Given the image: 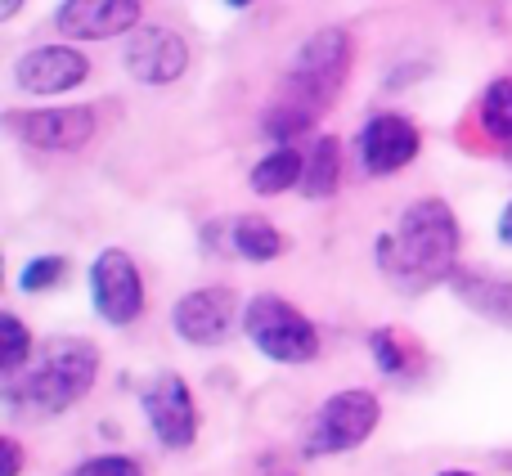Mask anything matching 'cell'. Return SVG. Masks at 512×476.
Wrapping results in <instances>:
<instances>
[{
    "instance_id": "6",
    "label": "cell",
    "mask_w": 512,
    "mask_h": 476,
    "mask_svg": "<svg viewBox=\"0 0 512 476\" xmlns=\"http://www.w3.org/2000/svg\"><path fill=\"white\" fill-rule=\"evenodd\" d=\"M90 297H95V310L108 319V324H131L144 310V279L135 270V261L122 252V247H108V252L95 256L90 265Z\"/></svg>"
},
{
    "instance_id": "17",
    "label": "cell",
    "mask_w": 512,
    "mask_h": 476,
    "mask_svg": "<svg viewBox=\"0 0 512 476\" xmlns=\"http://www.w3.org/2000/svg\"><path fill=\"white\" fill-rule=\"evenodd\" d=\"M230 252H239L243 261H274L283 252V234L265 216H239L230 221Z\"/></svg>"
},
{
    "instance_id": "22",
    "label": "cell",
    "mask_w": 512,
    "mask_h": 476,
    "mask_svg": "<svg viewBox=\"0 0 512 476\" xmlns=\"http://www.w3.org/2000/svg\"><path fill=\"white\" fill-rule=\"evenodd\" d=\"M72 476H144V468L135 459H122V454H104V459L81 463Z\"/></svg>"
},
{
    "instance_id": "2",
    "label": "cell",
    "mask_w": 512,
    "mask_h": 476,
    "mask_svg": "<svg viewBox=\"0 0 512 476\" xmlns=\"http://www.w3.org/2000/svg\"><path fill=\"white\" fill-rule=\"evenodd\" d=\"M99 373V351L86 337H54L41 346L36 364L23 378H9V405L23 409V414L50 418L72 409L90 387H95Z\"/></svg>"
},
{
    "instance_id": "13",
    "label": "cell",
    "mask_w": 512,
    "mask_h": 476,
    "mask_svg": "<svg viewBox=\"0 0 512 476\" xmlns=\"http://www.w3.org/2000/svg\"><path fill=\"white\" fill-rule=\"evenodd\" d=\"M144 414H149L153 432L167 450H185L198 436V405L189 396V387L180 378H158L149 391H144Z\"/></svg>"
},
{
    "instance_id": "3",
    "label": "cell",
    "mask_w": 512,
    "mask_h": 476,
    "mask_svg": "<svg viewBox=\"0 0 512 476\" xmlns=\"http://www.w3.org/2000/svg\"><path fill=\"white\" fill-rule=\"evenodd\" d=\"M346 72H351V32H346V27H319L297 50L288 77H283L279 99L319 122V117L333 108Z\"/></svg>"
},
{
    "instance_id": "27",
    "label": "cell",
    "mask_w": 512,
    "mask_h": 476,
    "mask_svg": "<svg viewBox=\"0 0 512 476\" xmlns=\"http://www.w3.org/2000/svg\"><path fill=\"white\" fill-rule=\"evenodd\" d=\"M441 476H472V472H441Z\"/></svg>"
},
{
    "instance_id": "21",
    "label": "cell",
    "mask_w": 512,
    "mask_h": 476,
    "mask_svg": "<svg viewBox=\"0 0 512 476\" xmlns=\"http://www.w3.org/2000/svg\"><path fill=\"white\" fill-rule=\"evenodd\" d=\"M63 270H68V261L63 256H41V261H32L23 270V292H45L54 288V283L63 279Z\"/></svg>"
},
{
    "instance_id": "26",
    "label": "cell",
    "mask_w": 512,
    "mask_h": 476,
    "mask_svg": "<svg viewBox=\"0 0 512 476\" xmlns=\"http://www.w3.org/2000/svg\"><path fill=\"white\" fill-rule=\"evenodd\" d=\"M230 5H234V9H243V5H252V0H230Z\"/></svg>"
},
{
    "instance_id": "4",
    "label": "cell",
    "mask_w": 512,
    "mask_h": 476,
    "mask_svg": "<svg viewBox=\"0 0 512 476\" xmlns=\"http://www.w3.org/2000/svg\"><path fill=\"white\" fill-rule=\"evenodd\" d=\"M243 328L256 351L270 355L274 364H306L319 355L315 324L283 297H252V306L243 310Z\"/></svg>"
},
{
    "instance_id": "11",
    "label": "cell",
    "mask_w": 512,
    "mask_h": 476,
    "mask_svg": "<svg viewBox=\"0 0 512 476\" xmlns=\"http://www.w3.org/2000/svg\"><path fill=\"white\" fill-rule=\"evenodd\" d=\"M418 158V126L400 113H378L360 131V162L369 176H396Z\"/></svg>"
},
{
    "instance_id": "7",
    "label": "cell",
    "mask_w": 512,
    "mask_h": 476,
    "mask_svg": "<svg viewBox=\"0 0 512 476\" xmlns=\"http://www.w3.org/2000/svg\"><path fill=\"white\" fill-rule=\"evenodd\" d=\"M5 126L23 144L45 153H72L95 135V108L72 104V108H32V113H5Z\"/></svg>"
},
{
    "instance_id": "23",
    "label": "cell",
    "mask_w": 512,
    "mask_h": 476,
    "mask_svg": "<svg viewBox=\"0 0 512 476\" xmlns=\"http://www.w3.org/2000/svg\"><path fill=\"white\" fill-rule=\"evenodd\" d=\"M0 454H5V472H0V476H18V468H23V450H18L14 436H5V441H0Z\"/></svg>"
},
{
    "instance_id": "9",
    "label": "cell",
    "mask_w": 512,
    "mask_h": 476,
    "mask_svg": "<svg viewBox=\"0 0 512 476\" xmlns=\"http://www.w3.org/2000/svg\"><path fill=\"white\" fill-rule=\"evenodd\" d=\"M126 72L144 86H171L189 68V45L171 27H135L126 41Z\"/></svg>"
},
{
    "instance_id": "14",
    "label": "cell",
    "mask_w": 512,
    "mask_h": 476,
    "mask_svg": "<svg viewBox=\"0 0 512 476\" xmlns=\"http://www.w3.org/2000/svg\"><path fill=\"white\" fill-rule=\"evenodd\" d=\"M454 292L477 315L512 328V279H486V274H454Z\"/></svg>"
},
{
    "instance_id": "25",
    "label": "cell",
    "mask_w": 512,
    "mask_h": 476,
    "mask_svg": "<svg viewBox=\"0 0 512 476\" xmlns=\"http://www.w3.org/2000/svg\"><path fill=\"white\" fill-rule=\"evenodd\" d=\"M18 5H23V0H0V18H14Z\"/></svg>"
},
{
    "instance_id": "18",
    "label": "cell",
    "mask_w": 512,
    "mask_h": 476,
    "mask_svg": "<svg viewBox=\"0 0 512 476\" xmlns=\"http://www.w3.org/2000/svg\"><path fill=\"white\" fill-rule=\"evenodd\" d=\"M481 126H486V135L512 144V77L490 81V90L481 95Z\"/></svg>"
},
{
    "instance_id": "16",
    "label": "cell",
    "mask_w": 512,
    "mask_h": 476,
    "mask_svg": "<svg viewBox=\"0 0 512 476\" xmlns=\"http://www.w3.org/2000/svg\"><path fill=\"white\" fill-rule=\"evenodd\" d=\"M337 180H342V149H337L333 135H324V140H315V149L306 153L301 194L306 198H328V194H337Z\"/></svg>"
},
{
    "instance_id": "10",
    "label": "cell",
    "mask_w": 512,
    "mask_h": 476,
    "mask_svg": "<svg viewBox=\"0 0 512 476\" xmlns=\"http://www.w3.org/2000/svg\"><path fill=\"white\" fill-rule=\"evenodd\" d=\"M54 27L68 41H108L140 27V0H63Z\"/></svg>"
},
{
    "instance_id": "19",
    "label": "cell",
    "mask_w": 512,
    "mask_h": 476,
    "mask_svg": "<svg viewBox=\"0 0 512 476\" xmlns=\"http://www.w3.org/2000/svg\"><path fill=\"white\" fill-rule=\"evenodd\" d=\"M373 360H378L382 373H396V378H409V373H418V364L409 360L405 337H400L396 328H378V333H373Z\"/></svg>"
},
{
    "instance_id": "12",
    "label": "cell",
    "mask_w": 512,
    "mask_h": 476,
    "mask_svg": "<svg viewBox=\"0 0 512 476\" xmlns=\"http://www.w3.org/2000/svg\"><path fill=\"white\" fill-rule=\"evenodd\" d=\"M86 72V54L72 50V45H41V50H27L14 63V81L27 95H63V90L81 86Z\"/></svg>"
},
{
    "instance_id": "24",
    "label": "cell",
    "mask_w": 512,
    "mask_h": 476,
    "mask_svg": "<svg viewBox=\"0 0 512 476\" xmlns=\"http://www.w3.org/2000/svg\"><path fill=\"white\" fill-rule=\"evenodd\" d=\"M499 238H504V243L512 247V203L504 207V216H499Z\"/></svg>"
},
{
    "instance_id": "5",
    "label": "cell",
    "mask_w": 512,
    "mask_h": 476,
    "mask_svg": "<svg viewBox=\"0 0 512 476\" xmlns=\"http://www.w3.org/2000/svg\"><path fill=\"white\" fill-rule=\"evenodd\" d=\"M382 409L373 391H337L333 400H324V409L315 414L306 432V454L310 459H328V454H346L355 445H364L378 427Z\"/></svg>"
},
{
    "instance_id": "1",
    "label": "cell",
    "mask_w": 512,
    "mask_h": 476,
    "mask_svg": "<svg viewBox=\"0 0 512 476\" xmlns=\"http://www.w3.org/2000/svg\"><path fill=\"white\" fill-rule=\"evenodd\" d=\"M454 261H459V221L441 198H418L400 216L396 234L378 243L382 274L409 297L454 279Z\"/></svg>"
},
{
    "instance_id": "8",
    "label": "cell",
    "mask_w": 512,
    "mask_h": 476,
    "mask_svg": "<svg viewBox=\"0 0 512 476\" xmlns=\"http://www.w3.org/2000/svg\"><path fill=\"white\" fill-rule=\"evenodd\" d=\"M171 324L189 346H216L239 324V297L230 288H198L176 301Z\"/></svg>"
},
{
    "instance_id": "15",
    "label": "cell",
    "mask_w": 512,
    "mask_h": 476,
    "mask_svg": "<svg viewBox=\"0 0 512 476\" xmlns=\"http://www.w3.org/2000/svg\"><path fill=\"white\" fill-rule=\"evenodd\" d=\"M301 171H306V158H301L292 144H279L274 153H265L252 167V189L256 194H288L292 185H301Z\"/></svg>"
},
{
    "instance_id": "20",
    "label": "cell",
    "mask_w": 512,
    "mask_h": 476,
    "mask_svg": "<svg viewBox=\"0 0 512 476\" xmlns=\"http://www.w3.org/2000/svg\"><path fill=\"white\" fill-rule=\"evenodd\" d=\"M0 328H5V355H0V369H5V378H18V369H23L27 355H32V337H27V328L18 324V315H0Z\"/></svg>"
}]
</instances>
